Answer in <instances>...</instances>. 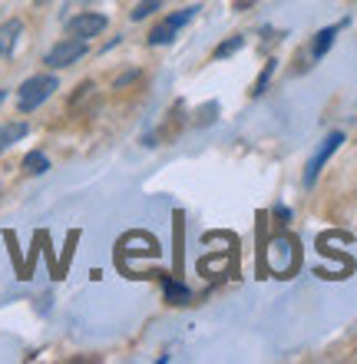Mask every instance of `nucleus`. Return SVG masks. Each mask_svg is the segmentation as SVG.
<instances>
[{
	"instance_id": "1",
	"label": "nucleus",
	"mask_w": 357,
	"mask_h": 364,
	"mask_svg": "<svg viewBox=\"0 0 357 364\" xmlns=\"http://www.w3.org/2000/svg\"><path fill=\"white\" fill-rule=\"evenodd\" d=\"M57 77H50V73H40V77H30L23 87L17 90V106L20 113H30V109H37L43 100H50L53 96V90H57Z\"/></svg>"
},
{
	"instance_id": "2",
	"label": "nucleus",
	"mask_w": 357,
	"mask_h": 364,
	"mask_svg": "<svg viewBox=\"0 0 357 364\" xmlns=\"http://www.w3.org/2000/svg\"><path fill=\"white\" fill-rule=\"evenodd\" d=\"M265 259H268V269L275 275H291L295 265H298V249H295V242L288 235H275L268 242V252H265Z\"/></svg>"
},
{
	"instance_id": "3",
	"label": "nucleus",
	"mask_w": 357,
	"mask_h": 364,
	"mask_svg": "<svg viewBox=\"0 0 357 364\" xmlns=\"http://www.w3.org/2000/svg\"><path fill=\"white\" fill-rule=\"evenodd\" d=\"M83 53H87V40L67 37V40H60L57 47L47 53V67L50 70H63V67H70V63H77Z\"/></svg>"
},
{
	"instance_id": "4",
	"label": "nucleus",
	"mask_w": 357,
	"mask_h": 364,
	"mask_svg": "<svg viewBox=\"0 0 357 364\" xmlns=\"http://www.w3.org/2000/svg\"><path fill=\"white\" fill-rule=\"evenodd\" d=\"M195 17V7H185V10H179V14H172V17H165L163 23H155L153 27V33H149V43L153 47H163V43H169V40L179 33V27H185L189 20Z\"/></svg>"
},
{
	"instance_id": "5",
	"label": "nucleus",
	"mask_w": 357,
	"mask_h": 364,
	"mask_svg": "<svg viewBox=\"0 0 357 364\" xmlns=\"http://www.w3.org/2000/svg\"><path fill=\"white\" fill-rule=\"evenodd\" d=\"M344 143V133H328L324 136V143H321V149L314 156H311L308 169H304V186H314V179H318V173L324 169V163H328L331 156L338 153V146Z\"/></svg>"
},
{
	"instance_id": "6",
	"label": "nucleus",
	"mask_w": 357,
	"mask_h": 364,
	"mask_svg": "<svg viewBox=\"0 0 357 364\" xmlns=\"http://www.w3.org/2000/svg\"><path fill=\"white\" fill-rule=\"evenodd\" d=\"M106 30V17L103 14H77V17L67 23V33L77 40H89Z\"/></svg>"
},
{
	"instance_id": "7",
	"label": "nucleus",
	"mask_w": 357,
	"mask_h": 364,
	"mask_svg": "<svg viewBox=\"0 0 357 364\" xmlns=\"http://www.w3.org/2000/svg\"><path fill=\"white\" fill-rule=\"evenodd\" d=\"M20 33H23V23H20V20H7V23H0V57H10V53H13Z\"/></svg>"
},
{
	"instance_id": "8",
	"label": "nucleus",
	"mask_w": 357,
	"mask_h": 364,
	"mask_svg": "<svg viewBox=\"0 0 357 364\" xmlns=\"http://www.w3.org/2000/svg\"><path fill=\"white\" fill-rule=\"evenodd\" d=\"M163 285H165V301H169V305H189V301H192V291H189L182 282H172V278H165Z\"/></svg>"
},
{
	"instance_id": "9",
	"label": "nucleus",
	"mask_w": 357,
	"mask_h": 364,
	"mask_svg": "<svg viewBox=\"0 0 357 364\" xmlns=\"http://www.w3.org/2000/svg\"><path fill=\"white\" fill-rule=\"evenodd\" d=\"M27 136V123H7L0 126V153L4 149H10V146L17 143V139H23Z\"/></svg>"
},
{
	"instance_id": "10",
	"label": "nucleus",
	"mask_w": 357,
	"mask_h": 364,
	"mask_svg": "<svg viewBox=\"0 0 357 364\" xmlns=\"http://www.w3.org/2000/svg\"><path fill=\"white\" fill-rule=\"evenodd\" d=\"M334 37H338V27H324L318 37H314V43H311V53H314V57H324L331 50V43H334Z\"/></svg>"
},
{
	"instance_id": "11",
	"label": "nucleus",
	"mask_w": 357,
	"mask_h": 364,
	"mask_svg": "<svg viewBox=\"0 0 357 364\" xmlns=\"http://www.w3.org/2000/svg\"><path fill=\"white\" fill-rule=\"evenodd\" d=\"M23 169H27L30 176H40V173H47V169H50V159L40 153V149H33V153L23 159Z\"/></svg>"
},
{
	"instance_id": "12",
	"label": "nucleus",
	"mask_w": 357,
	"mask_h": 364,
	"mask_svg": "<svg viewBox=\"0 0 357 364\" xmlns=\"http://www.w3.org/2000/svg\"><path fill=\"white\" fill-rule=\"evenodd\" d=\"M241 43H245V40H241V37H232V40H225V43H219V47H215V60L232 57L235 50H241Z\"/></svg>"
},
{
	"instance_id": "13",
	"label": "nucleus",
	"mask_w": 357,
	"mask_h": 364,
	"mask_svg": "<svg viewBox=\"0 0 357 364\" xmlns=\"http://www.w3.org/2000/svg\"><path fill=\"white\" fill-rule=\"evenodd\" d=\"M155 7H159V0H139V4H136V10H133V20L149 17V14H153Z\"/></svg>"
},
{
	"instance_id": "14",
	"label": "nucleus",
	"mask_w": 357,
	"mask_h": 364,
	"mask_svg": "<svg viewBox=\"0 0 357 364\" xmlns=\"http://www.w3.org/2000/svg\"><path fill=\"white\" fill-rule=\"evenodd\" d=\"M271 70H275V63H268V67H265V73H261L258 83H255V93H261V90H265V83H268V77H271Z\"/></svg>"
},
{
	"instance_id": "15",
	"label": "nucleus",
	"mask_w": 357,
	"mask_h": 364,
	"mask_svg": "<svg viewBox=\"0 0 357 364\" xmlns=\"http://www.w3.org/2000/svg\"><path fill=\"white\" fill-rule=\"evenodd\" d=\"M133 80H136V73H126V77H119V80H116V87L123 90V87H129V83H133Z\"/></svg>"
},
{
	"instance_id": "16",
	"label": "nucleus",
	"mask_w": 357,
	"mask_h": 364,
	"mask_svg": "<svg viewBox=\"0 0 357 364\" xmlns=\"http://www.w3.org/2000/svg\"><path fill=\"white\" fill-rule=\"evenodd\" d=\"M4 100H7V90H0V103H4Z\"/></svg>"
},
{
	"instance_id": "17",
	"label": "nucleus",
	"mask_w": 357,
	"mask_h": 364,
	"mask_svg": "<svg viewBox=\"0 0 357 364\" xmlns=\"http://www.w3.org/2000/svg\"><path fill=\"white\" fill-rule=\"evenodd\" d=\"M33 4H40V7H43V4H47V0H33Z\"/></svg>"
}]
</instances>
